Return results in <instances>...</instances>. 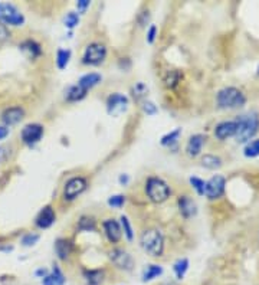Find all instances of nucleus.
I'll use <instances>...</instances> for the list:
<instances>
[{
	"label": "nucleus",
	"instance_id": "obj_9",
	"mask_svg": "<svg viewBox=\"0 0 259 285\" xmlns=\"http://www.w3.org/2000/svg\"><path fill=\"white\" fill-rule=\"evenodd\" d=\"M128 107V98L123 94H113L107 99V111L111 116H120Z\"/></svg>",
	"mask_w": 259,
	"mask_h": 285
},
{
	"label": "nucleus",
	"instance_id": "obj_13",
	"mask_svg": "<svg viewBox=\"0 0 259 285\" xmlns=\"http://www.w3.org/2000/svg\"><path fill=\"white\" fill-rule=\"evenodd\" d=\"M104 226V232H105V236L111 243H117V242L121 241L123 238V231H121V225L117 222L116 219H107L102 223Z\"/></svg>",
	"mask_w": 259,
	"mask_h": 285
},
{
	"label": "nucleus",
	"instance_id": "obj_42",
	"mask_svg": "<svg viewBox=\"0 0 259 285\" xmlns=\"http://www.w3.org/2000/svg\"><path fill=\"white\" fill-rule=\"evenodd\" d=\"M8 156H9V153H8V149L6 147H3V146H0V163H3V161L8 159Z\"/></svg>",
	"mask_w": 259,
	"mask_h": 285
},
{
	"label": "nucleus",
	"instance_id": "obj_22",
	"mask_svg": "<svg viewBox=\"0 0 259 285\" xmlns=\"http://www.w3.org/2000/svg\"><path fill=\"white\" fill-rule=\"evenodd\" d=\"M87 89H84L81 85L78 84H75V85H71L68 91H66V95H65V98L66 101H69V102H75V101H81L82 98H85V95H87Z\"/></svg>",
	"mask_w": 259,
	"mask_h": 285
},
{
	"label": "nucleus",
	"instance_id": "obj_23",
	"mask_svg": "<svg viewBox=\"0 0 259 285\" xmlns=\"http://www.w3.org/2000/svg\"><path fill=\"white\" fill-rule=\"evenodd\" d=\"M84 278L88 285H99L104 279V271L102 269H85Z\"/></svg>",
	"mask_w": 259,
	"mask_h": 285
},
{
	"label": "nucleus",
	"instance_id": "obj_12",
	"mask_svg": "<svg viewBox=\"0 0 259 285\" xmlns=\"http://www.w3.org/2000/svg\"><path fill=\"white\" fill-rule=\"evenodd\" d=\"M22 140L25 144H36L42 138L44 135V125L41 124H27L25 125V128L22 130Z\"/></svg>",
	"mask_w": 259,
	"mask_h": 285
},
{
	"label": "nucleus",
	"instance_id": "obj_33",
	"mask_svg": "<svg viewBox=\"0 0 259 285\" xmlns=\"http://www.w3.org/2000/svg\"><path fill=\"white\" fill-rule=\"evenodd\" d=\"M78 23H80V15L75 13V12H69L66 15V18H65V26L72 29V27L77 26Z\"/></svg>",
	"mask_w": 259,
	"mask_h": 285
},
{
	"label": "nucleus",
	"instance_id": "obj_31",
	"mask_svg": "<svg viewBox=\"0 0 259 285\" xmlns=\"http://www.w3.org/2000/svg\"><path fill=\"white\" fill-rule=\"evenodd\" d=\"M78 229L80 231H94L95 229V221L92 218H88V216H82L78 222Z\"/></svg>",
	"mask_w": 259,
	"mask_h": 285
},
{
	"label": "nucleus",
	"instance_id": "obj_44",
	"mask_svg": "<svg viewBox=\"0 0 259 285\" xmlns=\"http://www.w3.org/2000/svg\"><path fill=\"white\" fill-rule=\"evenodd\" d=\"M49 272L46 271V269H39V271H36V275H39V276H44L45 278L46 275H48Z\"/></svg>",
	"mask_w": 259,
	"mask_h": 285
},
{
	"label": "nucleus",
	"instance_id": "obj_14",
	"mask_svg": "<svg viewBox=\"0 0 259 285\" xmlns=\"http://www.w3.org/2000/svg\"><path fill=\"white\" fill-rule=\"evenodd\" d=\"M55 219H56V215H55V210L52 209V206H45L39 215L36 216V226L41 228V229H48L51 228L55 223Z\"/></svg>",
	"mask_w": 259,
	"mask_h": 285
},
{
	"label": "nucleus",
	"instance_id": "obj_27",
	"mask_svg": "<svg viewBox=\"0 0 259 285\" xmlns=\"http://www.w3.org/2000/svg\"><path fill=\"white\" fill-rule=\"evenodd\" d=\"M243 154L248 159H256V157H259V138L246 142V146L243 149Z\"/></svg>",
	"mask_w": 259,
	"mask_h": 285
},
{
	"label": "nucleus",
	"instance_id": "obj_4",
	"mask_svg": "<svg viewBox=\"0 0 259 285\" xmlns=\"http://www.w3.org/2000/svg\"><path fill=\"white\" fill-rule=\"evenodd\" d=\"M170 193H171L170 186L163 179L156 177V176L147 179V182H145V195L153 203L166 202L170 197Z\"/></svg>",
	"mask_w": 259,
	"mask_h": 285
},
{
	"label": "nucleus",
	"instance_id": "obj_46",
	"mask_svg": "<svg viewBox=\"0 0 259 285\" xmlns=\"http://www.w3.org/2000/svg\"><path fill=\"white\" fill-rule=\"evenodd\" d=\"M258 75H259V66H258Z\"/></svg>",
	"mask_w": 259,
	"mask_h": 285
},
{
	"label": "nucleus",
	"instance_id": "obj_28",
	"mask_svg": "<svg viewBox=\"0 0 259 285\" xmlns=\"http://www.w3.org/2000/svg\"><path fill=\"white\" fill-rule=\"evenodd\" d=\"M181 134V128H176L173 131H170L169 134H166L163 138H161V146H167V147H171L174 144H177L179 141V137Z\"/></svg>",
	"mask_w": 259,
	"mask_h": 285
},
{
	"label": "nucleus",
	"instance_id": "obj_2",
	"mask_svg": "<svg viewBox=\"0 0 259 285\" xmlns=\"http://www.w3.org/2000/svg\"><path fill=\"white\" fill-rule=\"evenodd\" d=\"M238 121V131H236V141L249 142L250 138L255 137V134L259 131V116L258 113H249L246 116H241L236 118Z\"/></svg>",
	"mask_w": 259,
	"mask_h": 285
},
{
	"label": "nucleus",
	"instance_id": "obj_21",
	"mask_svg": "<svg viewBox=\"0 0 259 285\" xmlns=\"http://www.w3.org/2000/svg\"><path fill=\"white\" fill-rule=\"evenodd\" d=\"M65 284V275L62 271L55 265L52 268V272H49L48 275L42 279V285H63Z\"/></svg>",
	"mask_w": 259,
	"mask_h": 285
},
{
	"label": "nucleus",
	"instance_id": "obj_8",
	"mask_svg": "<svg viewBox=\"0 0 259 285\" xmlns=\"http://www.w3.org/2000/svg\"><path fill=\"white\" fill-rule=\"evenodd\" d=\"M225 187H226V179L220 174H216L206 182L205 195L212 200L219 199L225 193Z\"/></svg>",
	"mask_w": 259,
	"mask_h": 285
},
{
	"label": "nucleus",
	"instance_id": "obj_10",
	"mask_svg": "<svg viewBox=\"0 0 259 285\" xmlns=\"http://www.w3.org/2000/svg\"><path fill=\"white\" fill-rule=\"evenodd\" d=\"M109 259L117 268L124 269V271H130L134 265L131 255L124 250H113L109 252Z\"/></svg>",
	"mask_w": 259,
	"mask_h": 285
},
{
	"label": "nucleus",
	"instance_id": "obj_30",
	"mask_svg": "<svg viewBox=\"0 0 259 285\" xmlns=\"http://www.w3.org/2000/svg\"><path fill=\"white\" fill-rule=\"evenodd\" d=\"M121 231L124 232L125 238L128 241H133L134 238V232H133V228H131V223L128 221L127 216H121Z\"/></svg>",
	"mask_w": 259,
	"mask_h": 285
},
{
	"label": "nucleus",
	"instance_id": "obj_37",
	"mask_svg": "<svg viewBox=\"0 0 259 285\" xmlns=\"http://www.w3.org/2000/svg\"><path fill=\"white\" fill-rule=\"evenodd\" d=\"M38 241H39V235H36V233H27L26 236H23L22 243L25 246H30V245H35Z\"/></svg>",
	"mask_w": 259,
	"mask_h": 285
},
{
	"label": "nucleus",
	"instance_id": "obj_19",
	"mask_svg": "<svg viewBox=\"0 0 259 285\" xmlns=\"http://www.w3.org/2000/svg\"><path fill=\"white\" fill-rule=\"evenodd\" d=\"M20 49L29 59H36V58H39L42 55V46L38 44L36 41H32V39H27L25 42H22Z\"/></svg>",
	"mask_w": 259,
	"mask_h": 285
},
{
	"label": "nucleus",
	"instance_id": "obj_1",
	"mask_svg": "<svg viewBox=\"0 0 259 285\" xmlns=\"http://www.w3.org/2000/svg\"><path fill=\"white\" fill-rule=\"evenodd\" d=\"M140 245L153 258H159L164 252V238L159 229H145L140 236Z\"/></svg>",
	"mask_w": 259,
	"mask_h": 285
},
{
	"label": "nucleus",
	"instance_id": "obj_17",
	"mask_svg": "<svg viewBox=\"0 0 259 285\" xmlns=\"http://www.w3.org/2000/svg\"><path fill=\"white\" fill-rule=\"evenodd\" d=\"M179 210L183 218L189 219L197 213V206L192 197L181 196L179 199Z\"/></svg>",
	"mask_w": 259,
	"mask_h": 285
},
{
	"label": "nucleus",
	"instance_id": "obj_7",
	"mask_svg": "<svg viewBox=\"0 0 259 285\" xmlns=\"http://www.w3.org/2000/svg\"><path fill=\"white\" fill-rule=\"evenodd\" d=\"M0 22L3 25L8 23L12 26H20V25H23L25 18L13 5L5 3V5H0Z\"/></svg>",
	"mask_w": 259,
	"mask_h": 285
},
{
	"label": "nucleus",
	"instance_id": "obj_35",
	"mask_svg": "<svg viewBox=\"0 0 259 285\" xmlns=\"http://www.w3.org/2000/svg\"><path fill=\"white\" fill-rule=\"evenodd\" d=\"M125 203V197L123 195H116L108 199V205L111 207H123Z\"/></svg>",
	"mask_w": 259,
	"mask_h": 285
},
{
	"label": "nucleus",
	"instance_id": "obj_15",
	"mask_svg": "<svg viewBox=\"0 0 259 285\" xmlns=\"http://www.w3.org/2000/svg\"><path fill=\"white\" fill-rule=\"evenodd\" d=\"M206 137L203 134H195L189 138L188 144H186V152L190 157H197L202 149H203V144H205Z\"/></svg>",
	"mask_w": 259,
	"mask_h": 285
},
{
	"label": "nucleus",
	"instance_id": "obj_43",
	"mask_svg": "<svg viewBox=\"0 0 259 285\" xmlns=\"http://www.w3.org/2000/svg\"><path fill=\"white\" fill-rule=\"evenodd\" d=\"M8 135H9V128H8V127H3V125H0V140L6 138Z\"/></svg>",
	"mask_w": 259,
	"mask_h": 285
},
{
	"label": "nucleus",
	"instance_id": "obj_38",
	"mask_svg": "<svg viewBox=\"0 0 259 285\" xmlns=\"http://www.w3.org/2000/svg\"><path fill=\"white\" fill-rule=\"evenodd\" d=\"M143 110L147 116H154V114L157 113V108H156V105H154L153 102H150V101H144Z\"/></svg>",
	"mask_w": 259,
	"mask_h": 285
},
{
	"label": "nucleus",
	"instance_id": "obj_5",
	"mask_svg": "<svg viewBox=\"0 0 259 285\" xmlns=\"http://www.w3.org/2000/svg\"><path fill=\"white\" fill-rule=\"evenodd\" d=\"M107 58V48L99 42H92L87 46L84 56H82V63L85 65H99L105 61Z\"/></svg>",
	"mask_w": 259,
	"mask_h": 285
},
{
	"label": "nucleus",
	"instance_id": "obj_41",
	"mask_svg": "<svg viewBox=\"0 0 259 285\" xmlns=\"http://www.w3.org/2000/svg\"><path fill=\"white\" fill-rule=\"evenodd\" d=\"M88 6H90V2H88V0H80V2L77 3V8H78V10H80L81 13H84Z\"/></svg>",
	"mask_w": 259,
	"mask_h": 285
},
{
	"label": "nucleus",
	"instance_id": "obj_20",
	"mask_svg": "<svg viewBox=\"0 0 259 285\" xmlns=\"http://www.w3.org/2000/svg\"><path fill=\"white\" fill-rule=\"evenodd\" d=\"M102 81V77L97 74V72H90V74H85L84 77H81L78 81V85H81L84 89L90 91L91 88L97 87L99 82Z\"/></svg>",
	"mask_w": 259,
	"mask_h": 285
},
{
	"label": "nucleus",
	"instance_id": "obj_25",
	"mask_svg": "<svg viewBox=\"0 0 259 285\" xmlns=\"http://www.w3.org/2000/svg\"><path fill=\"white\" fill-rule=\"evenodd\" d=\"M163 274V268L161 265H157V264H153V265H149V267L144 269L143 272V281L147 282V281H152L154 278L160 276Z\"/></svg>",
	"mask_w": 259,
	"mask_h": 285
},
{
	"label": "nucleus",
	"instance_id": "obj_40",
	"mask_svg": "<svg viewBox=\"0 0 259 285\" xmlns=\"http://www.w3.org/2000/svg\"><path fill=\"white\" fill-rule=\"evenodd\" d=\"M9 30H8V27L6 25H3L2 22H0V42H5V41H8L9 39Z\"/></svg>",
	"mask_w": 259,
	"mask_h": 285
},
{
	"label": "nucleus",
	"instance_id": "obj_16",
	"mask_svg": "<svg viewBox=\"0 0 259 285\" xmlns=\"http://www.w3.org/2000/svg\"><path fill=\"white\" fill-rule=\"evenodd\" d=\"M25 116L23 108L20 107H10L8 108L3 114H2V120L6 125H15L22 121V118Z\"/></svg>",
	"mask_w": 259,
	"mask_h": 285
},
{
	"label": "nucleus",
	"instance_id": "obj_32",
	"mask_svg": "<svg viewBox=\"0 0 259 285\" xmlns=\"http://www.w3.org/2000/svg\"><path fill=\"white\" fill-rule=\"evenodd\" d=\"M190 185L193 186V189L196 190L197 195H200V196H203L205 195V185L206 182L205 180H202L200 177H190Z\"/></svg>",
	"mask_w": 259,
	"mask_h": 285
},
{
	"label": "nucleus",
	"instance_id": "obj_45",
	"mask_svg": "<svg viewBox=\"0 0 259 285\" xmlns=\"http://www.w3.org/2000/svg\"><path fill=\"white\" fill-rule=\"evenodd\" d=\"M120 182H121V183H127V182H128V177H127V176H121V177H120Z\"/></svg>",
	"mask_w": 259,
	"mask_h": 285
},
{
	"label": "nucleus",
	"instance_id": "obj_39",
	"mask_svg": "<svg viewBox=\"0 0 259 285\" xmlns=\"http://www.w3.org/2000/svg\"><path fill=\"white\" fill-rule=\"evenodd\" d=\"M156 36H157V26L152 25V26L149 27V30H147V42L153 44L156 41Z\"/></svg>",
	"mask_w": 259,
	"mask_h": 285
},
{
	"label": "nucleus",
	"instance_id": "obj_3",
	"mask_svg": "<svg viewBox=\"0 0 259 285\" xmlns=\"http://www.w3.org/2000/svg\"><path fill=\"white\" fill-rule=\"evenodd\" d=\"M217 107L222 110H236L246 104V97L239 88L235 87H225L216 95Z\"/></svg>",
	"mask_w": 259,
	"mask_h": 285
},
{
	"label": "nucleus",
	"instance_id": "obj_34",
	"mask_svg": "<svg viewBox=\"0 0 259 285\" xmlns=\"http://www.w3.org/2000/svg\"><path fill=\"white\" fill-rule=\"evenodd\" d=\"M147 94V87L144 85L143 82H138L133 87V95L135 99H140L141 97H144Z\"/></svg>",
	"mask_w": 259,
	"mask_h": 285
},
{
	"label": "nucleus",
	"instance_id": "obj_24",
	"mask_svg": "<svg viewBox=\"0 0 259 285\" xmlns=\"http://www.w3.org/2000/svg\"><path fill=\"white\" fill-rule=\"evenodd\" d=\"M202 166L209 170H217L222 167V159L219 156H214V154H205L202 157Z\"/></svg>",
	"mask_w": 259,
	"mask_h": 285
},
{
	"label": "nucleus",
	"instance_id": "obj_36",
	"mask_svg": "<svg viewBox=\"0 0 259 285\" xmlns=\"http://www.w3.org/2000/svg\"><path fill=\"white\" fill-rule=\"evenodd\" d=\"M164 81H166V85H167L169 88H173V87L179 82V74L176 71H171L169 75L166 77V80Z\"/></svg>",
	"mask_w": 259,
	"mask_h": 285
},
{
	"label": "nucleus",
	"instance_id": "obj_29",
	"mask_svg": "<svg viewBox=\"0 0 259 285\" xmlns=\"http://www.w3.org/2000/svg\"><path fill=\"white\" fill-rule=\"evenodd\" d=\"M71 59V51H66V49H58L56 52V65L59 69H65L66 65L69 63Z\"/></svg>",
	"mask_w": 259,
	"mask_h": 285
},
{
	"label": "nucleus",
	"instance_id": "obj_26",
	"mask_svg": "<svg viewBox=\"0 0 259 285\" xmlns=\"http://www.w3.org/2000/svg\"><path fill=\"white\" fill-rule=\"evenodd\" d=\"M188 269H189L188 258L177 259V261L174 262V265H173V271H174V274L177 276V279H183L184 275H186V272H188Z\"/></svg>",
	"mask_w": 259,
	"mask_h": 285
},
{
	"label": "nucleus",
	"instance_id": "obj_18",
	"mask_svg": "<svg viewBox=\"0 0 259 285\" xmlns=\"http://www.w3.org/2000/svg\"><path fill=\"white\" fill-rule=\"evenodd\" d=\"M72 250H73V245L66 238H59V239H56V242H55V252H56L58 258L62 259V261L69 258V255L72 254Z\"/></svg>",
	"mask_w": 259,
	"mask_h": 285
},
{
	"label": "nucleus",
	"instance_id": "obj_6",
	"mask_svg": "<svg viewBox=\"0 0 259 285\" xmlns=\"http://www.w3.org/2000/svg\"><path fill=\"white\" fill-rule=\"evenodd\" d=\"M87 186H88V182L85 177L77 176V177L69 179L63 187V199L68 200V202L75 200L77 197L81 196L87 190Z\"/></svg>",
	"mask_w": 259,
	"mask_h": 285
},
{
	"label": "nucleus",
	"instance_id": "obj_11",
	"mask_svg": "<svg viewBox=\"0 0 259 285\" xmlns=\"http://www.w3.org/2000/svg\"><path fill=\"white\" fill-rule=\"evenodd\" d=\"M238 131V121L232 120V121H222L214 127V137L220 141H225L226 138L235 137Z\"/></svg>",
	"mask_w": 259,
	"mask_h": 285
}]
</instances>
